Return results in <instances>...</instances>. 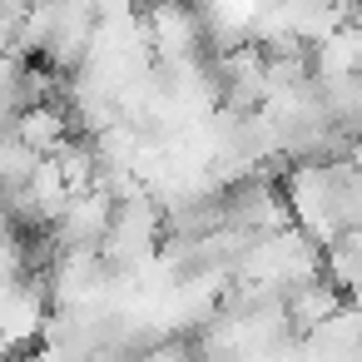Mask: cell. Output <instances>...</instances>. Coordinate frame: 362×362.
Instances as JSON below:
<instances>
[{
	"mask_svg": "<svg viewBox=\"0 0 362 362\" xmlns=\"http://www.w3.org/2000/svg\"><path fill=\"white\" fill-rule=\"evenodd\" d=\"M154 243H159V204H154L149 194L115 204L110 233L100 238L105 263H115V268H134V263L154 258Z\"/></svg>",
	"mask_w": 362,
	"mask_h": 362,
	"instance_id": "cell-1",
	"label": "cell"
},
{
	"mask_svg": "<svg viewBox=\"0 0 362 362\" xmlns=\"http://www.w3.org/2000/svg\"><path fill=\"white\" fill-rule=\"evenodd\" d=\"M45 327H50L45 293L30 278L0 283V352H25Z\"/></svg>",
	"mask_w": 362,
	"mask_h": 362,
	"instance_id": "cell-2",
	"label": "cell"
},
{
	"mask_svg": "<svg viewBox=\"0 0 362 362\" xmlns=\"http://www.w3.org/2000/svg\"><path fill=\"white\" fill-rule=\"evenodd\" d=\"M110 218H115V194L105 184H95L70 199V209L55 218V233L65 248H100V238L110 233Z\"/></svg>",
	"mask_w": 362,
	"mask_h": 362,
	"instance_id": "cell-3",
	"label": "cell"
},
{
	"mask_svg": "<svg viewBox=\"0 0 362 362\" xmlns=\"http://www.w3.org/2000/svg\"><path fill=\"white\" fill-rule=\"evenodd\" d=\"M144 21H149L154 55H164L169 65L174 60H194V50H199V16L184 6V0H159Z\"/></svg>",
	"mask_w": 362,
	"mask_h": 362,
	"instance_id": "cell-4",
	"label": "cell"
},
{
	"mask_svg": "<svg viewBox=\"0 0 362 362\" xmlns=\"http://www.w3.org/2000/svg\"><path fill=\"white\" fill-rule=\"evenodd\" d=\"M16 134L35 149V154H60L70 144V115L50 100H30L21 115H16Z\"/></svg>",
	"mask_w": 362,
	"mask_h": 362,
	"instance_id": "cell-5",
	"label": "cell"
},
{
	"mask_svg": "<svg viewBox=\"0 0 362 362\" xmlns=\"http://www.w3.org/2000/svg\"><path fill=\"white\" fill-rule=\"evenodd\" d=\"M45 154H35L16 129H0V194H21L25 184H30V174H35V164H40Z\"/></svg>",
	"mask_w": 362,
	"mask_h": 362,
	"instance_id": "cell-6",
	"label": "cell"
},
{
	"mask_svg": "<svg viewBox=\"0 0 362 362\" xmlns=\"http://www.w3.org/2000/svg\"><path fill=\"white\" fill-rule=\"evenodd\" d=\"M0 362H40V357H21V352H6Z\"/></svg>",
	"mask_w": 362,
	"mask_h": 362,
	"instance_id": "cell-7",
	"label": "cell"
}]
</instances>
